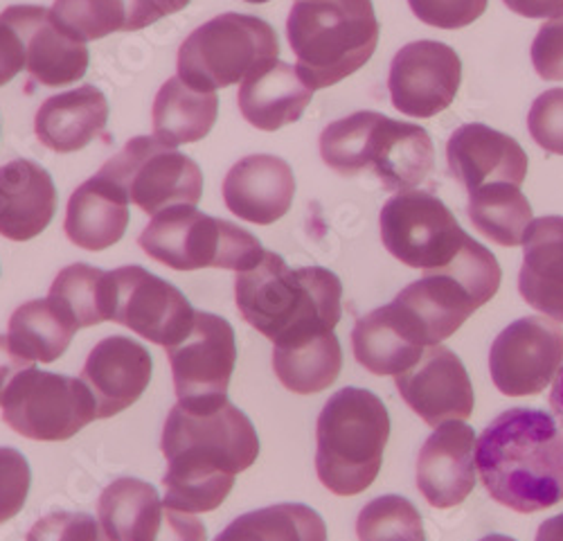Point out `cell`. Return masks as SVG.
<instances>
[{
	"label": "cell",
	"instance_id": "cell-1",
	"mask_svg": "<svg viewBox=\"0 0 563 541\" xmlns=\"http://www.w3.org/2000/svg\"><path fill=\"white\" fill-rule=\"evenodd\" d=\"M161 449L167 461L163 504L197 515L212 512L228 499L238 474L257 461L260 438L253 422L230 401L208 413L176 404L165 420Z\"/></svg>",
	"mask_w": 563,
	"mask_h": 541
},
{
	"label": "cell",
	"instance_id": "cell-2",
	"mask_svg": "<svg viewBox=\"0 0 563 541\" xmlns=\"http://www.w3.org/2000/svg\"><path fill=\"white\" fill-rule=\"evenodd\" d=\"M476 467L492 499L532 515L563 501V431L534 409H509L476 442Z\"/></svg>",
	"mask_w": 563,
	"mask_h": 541
},
{
	"label": "cell",
	"instance_id": "cell-3",
	"mask_svg": "<svg viewBox=\"0 0 563 541\" xmlns=\"http://www.w3.org/2000/svg\"><path fill=\"white\" fill-rule=\"evenodd\" d=\"M242 319L273 345H291L334 332L343 316V285L322 266L289 268L277 253L264 257L234 280Z\"/></svg>",
	"mask_w": 563,
	"mask_h": 541
},
{
	"label": "cell",
	"instance_id": "cell-4",
	"mask_svg": "<svg viewBox=\"0 0 563 541\" xmlns=\"http://www.w3.org/2000/svg\"><path fill=\"white\" fill-rule=\"evenodd\" d=\"M320 156L341 176L374 172L388 192L415 190L435 165L433 141L424 126L377 111H356L324 126Z\"/></svg>",
	"mask_w": 563,
	"mask_h": 541
},
{
	"label": "cell",
	"instance_id": "cell-5",
	"mask_svg": "<svg viewBox=\"0 0 563 541\" xmlns=\"http://www.w3.org/2000/svg\"><path fill=\"white\" fill-rule=\"evenodd\" d=\"M287 38L311 90L334 86L365 66L379 43L372 0H296Z\"/></svg>",
	"mask_w": 563,
	"mask_h": 541
},
{
	"label": "cell",
	"instance_id": "cell-6",
	"mask_svg": "<svg viewBox=\"0 0 563 541\" xmlns=\"http://www.w3.org/2000/svg\"><path fill=\"white\" fill-rule=\"evenodd\" d=\"M390 438L384 401L365 388L334 393L316 424V472L336 496H356L379 476Z\"/></svg>",
	"mask_w": 563,
	"mask_h": 541
},
{
	"label": "cell",
	"instance_id": "cell-7",
	"mask_svg": "<svg viewBox=\"0 0 563 541\" xmlns=\"http://www.w3.org/2000/svg\"><path fill=\"white\" fill-rule=\"evenodd\" d=\"M137 244L152 260L174 270L228 268L242 274L266 253L249 231L203 214L195 206H174L154 214Z\"/></svg>",
	"mask_w": 563,
	"mask_h": 541
},
{
	"label": "cell",
	"instance_id": "cell-8",
	"mask_svg": "<svg viewBox=\"0 0 563 541\" xmlns=\"http://www.w3.org/2000/svg\"><path fill=\"white\" fill-rule=\"evenodd\" d=\"M266 59H279L275 30L257 16L225 12L199 25L180 43L176 70L190 88L214 93L242 84Z\"/></svg>",
	"mask_w": 563,
	"mask_h": 541
},
{
	"label": "cell",
	"instance_id": "cell-9",
	"mask_svg": "<svg viewBox=\"0 0 563 541\" xmlns=\"http://www.w3.org/2000/svg\"><path fill=\"white\" fill-rule=\"evenodd\" d=\"M98 174L152 217L174 206H197L203 195L201 167L156 135L131 139Z\"/></svg>",
	"mask_w": 563,
	"mask_h": 541
},
{
	"label": "cell",
	"instance_id": "cell-10",
	"mask_svg": "<svg viewBox=\"0 0 563 541\" xmlns=\"http://www.w3.org/2000/svg\"><path fill=\"white\" fill-rule=\"evenodd\" d=\"M3 420L23 438L64 442L98 420L96 399L81 379L30 368L8 388Z\"/></svg>",
	"mask_w": 563,
	"mask_h": 541
},
{
	"label": "cell",
	"instance_id": "cell-11",
	"mask_svg": "<svg viewBox=\"0 0 563 541\" xmlns=\"http://www.w3.org/2000/svg\"><path fill=\"white\" fill-rule=\"evenodd\" d=\"M167 356L183 409L208 413L228 401L230 377L238 364V341L232 325L221 316L197 311L190 334L167 347Z\"/></svg>",
	"mask_w": 563,
	"mask_h": 541
},
{
	"label": "cell",
	"instance_id": "cell-12",
	"mask_svg": "<svg viewBox=\"0 0 563 541\" xmlns=\"http://www.w3.org/2000/svg\"><path fill=\"white\" fill-rule=\"evenodd\" d=\"M379 225L386 251L401 264L421 270L446 266L468 238L442 199L421 190L388 199Z\"/></svg>",
	"mask_w": 563,
	"mask_h": 541
},
{
	"label": "cell",
	"instance_id": "cell-13",
	"mask_svg": "<svg viewBox=\"0 0 563 541\" xmlns=\"http://www.w3.org/2000/svg\"><path fill=\"white\" fill-rule=\"evenodd\" d=\"M197 311L167 280L143 266L109 270V321L156 345L174 347L195 325Z\"/></svg>",
	"mask_w": 563,
	"mask_h": 541
},
{
	"label": "cell",
	"instance_id": "cell-14",
	"mask_svg": "<svg viewBox=\"0 0 563 541\" xmlns=\"http://www.w3.org/2000/svg\"><path fill=\"white\" fill-rule=\"evenodd\" d=\"M563 368V330L548 316H526L492 343L489 373L509 397L539 395Z\"/></svg>",
	"mask_w": 563,
	"mask_h": 541
},
{
	"label": "cell",
	"instance_id": "cell-15",
	"mask_svg": "<svg viewBox=\"0 0 563 541\" xmlns=\"http://www.w3.org/2000/svg\"><path fill=\"white\" fill-rule=\"evenodd\" d=\"M460 81L462 64L453 48L440 41H415L390 64V102L408 118H433L453 104Z\"/></svg>",
	"mask_w": 563,
	"mask_h": 541
},
{
	"label": "cell",
	"instance_id": "cell-16",
	"mask_svg": "<svg viewBox=\"0 0 563 541\" xmlns=\"http://www.w3.org/2000/svg\"><path fill=\"white\" fill-rule=\"evenodd\" d=\"M395 384L410 409L435 429L474 413V384L449 347H427L412 368L395 377Z\"/></svg>",
	"mask_w": 563,
	"mask_h": 541
},
{
	"label": "cell",
	"instance_id": "cell-17",
	"mask_svg": "<svg viewBox=\"0 0 563 541\" xmlns=\"http://www.w3.org/2000/svg\"><path fill=\"white\" fill-rule=\"evenodd\" d=\"M451 176L472 195L492 184L523 186L528 154L509 135L474 122L455 129L446 143Z\"/></svg>",
	"mask_w": 563,
	"mask_h": 541
},
{
	"label": "cell",
	"instance_id": "cell-18",
	"mask_svg": "<svg viewBox=\"0 0 563 541\" xmlns=\"http://www.w3.org/2000/svg\"><path fill=\"white\" fill-rule=\"evenodd\" d=\"M476 433L464 422L435 429L417 456V487L433 508L460 506L476 485Z\"/></svg>",
	"mask_w": 563,
	"mask_h": 541
},
{
	"label": "cell",
	"instance_id": "cell-19",
	"mask_svg": "<svg viewBox=\"0 0 563 541\" xmlns=\"http://www.w3.org/2000/svg\"><path fill=\"white\" fill-rule=\"evenodd\" d=\"M79 379L96 399L98 420L113 418L147 390L152 356L129 336H109L90 350Z\"/></svg>",
	"mask_w": 563,
	"mask_h": 541
},
{
	"label": "cell",
	"instance_id": "cell-20",
	"mask_svg": "<svg viewBox=\"0 0 563 541\" xmlns=\"http://www.w3.org/2000/svg\"><path fill=\"white\" fill-rule=\"evenodd\" d=\"M19 32L25 48V70L41 86H68L79 81L88 70V48L64 34L38 5H12L0 12Z\"/></svg>",
	"mask_w": 563,
	"mask_h": 541
},
{
	"label": "cell",
	"instance_id": "cell-21",
	"mask_svg": "<svg viewBox=\"0 0 563 541\" xmlns=\"http://www.w3.org/2000/svg\"><path fill=\"white\" fill-rule=\"evenodd\" d=\"M296 197V176L287 161L271 154L246 156L223 178L225 208L242 221L271 225L285 217Z\"/></svg>",
	"mask_w": 563,
	"mask_h": 541
},
{
	"label": "cell",
	"instance_id": "cell-22",
	"mask_svg": "<svg viewBox=\"0 0 563 541\" xmlns=\"http://www.w3.org/2000/svg\"><path fill=\"white\" fill-rule=\"evenodd\" d=\"M57 210L55 180L38 163L16 158L0 167V235L30 242L48 229Z\"/></svg>",
	"mask_w": 563,
	"mask_h": 541
},
{
	"label": "cell",
	"instance_id": "cell-23",
	"mask_svg": "<svg viewBox=\"0 0 563 541\" xmlns=\"http://www.w3.org/2000/svg\"><path fill=\"white\" fill-rule=\"evenodd\" d=\"M352 350L372 375L397 377L417 364L427 345L408 313L393 300L361 316L352 330Z\"/></svg>",
	"mask_w": 563,
	"mask_h": 541
},
{
	"label": "cell",
	"instance_id": "cell-24",
	"mask_svg": "<svg viewBox=\"0 0 563 541\" xmlns=\"http://www.w3.org/2000/svg\"><path fill=\"white\" fill-rule=\"evenodd\" d=\"M311 98L313 90L291 64L266 59L242 81L238 104L251 126L260 131H277L298 122Z\"/></svg>",
	"mask_w": 563,
	"mask_h": 541
},
{
	"label": "cell",
	"instance_id": "cell-25",
	"mask_svg": "<svg viewBox=\"0 0 563 541\" xmlns=\"http://www.w3.org/2000/svg\"><path fill=\"white\" fill-rule=\"evenodd\" d=\"M107 122L109 102L104 93L86 84L45 100L34 115V133L43 147L57 154H73L104 133Z\"/></svg>",
	"mask_w": 563,
	"mask_h": 541
},
{
	"label": "cell",
	"instance_id": "cell-26",
	"mask_svg": "<svg viewBox=\"0 0 563 541\" xmlns=\"http://www.w3.org/2000/svg\"><path fill=\"white\" fill-rule=\"evenodd\" d=\"M519 291L530 307L563 323V217L532 219L523 238Z\"/></svg>",
	"mask_w": 563,
	"mask_h": 541
},
{
	"label": "cell",
	"instance_id": "cell-27",
	"mask_svg": "<svg viewBox=\"0 0 563 541\" xmlns=\"http://www.w3.org/2000/svg\"><path fill=\"white\" fill-rule=\"evenodd\" d=\"M129 225L126 197L100 174L84 180L66 208V238L84 251H104L118 244Z\"/></svg>",
	"mask_w": 563,
	"mask_h": 541
},
{
	"label": "cell",
	"instance_id": "cell-28",
	"mask_svg": "<svg viewBox=\"0 0 563 541\" xmlns=\"http://www.w3.org/2000/svg\"><path fill=\"white\" fill-rule=\"evenodd\" d=\"M217 115V96L190 88L176 75L161 86L154 100V135L172 147L199 143L212 131Z\"/></svg>",
	"mask_w": 563,
	"mask_h": 541
},
{
	"label": "cell",
	"instance_id": "cell-29",
	"mask_svg": "<svg viewBox=\"0 0 563 541\" xmlns=\"http://www.w3.org/2000/svg\"><path fill=\"white\" fill-rule=\"evenodd\" d=\"M98 515L113 541H152L163 526L165 504L154 485L124 476L102 492Z\"/></svg>",
	"mask_w": 563,
	"mask_h": 541
},
{
	"label": "cell",
	"instance_id": "cell-30",
	"mask_svg": "<svg viewBox=\"0 0 563 541\" xmlns=\"http://www.w3.org/2000/svg\"><path fill=\"white\" fill-rule=\"evenodd\" d=\"M343 368V350L334 332H324L302 343L273 345V371L279 384L298 395L330 388Z\"/></svg>",
	"mask_w": 563,
	"mask_h": 541
},
{
	"label": "cell",
	"instance_id": "cell-31",
	"mask_svg": "<svg viewBox=\"0 0 563 541\" xmlns=\"http://www.w3.org/2000/svg\"><path fill=\"white\" fill-rule=\"evenodd\" d=\"M8 339L12 347L32 364H53L79 332L75 321L51 298L30 300L21 305L10 319Z\"/></svg>",
	"mask_w": 563,
	"mask_h": 541
},
{
	"label": "cell",
	"instance_id": "cell-32",
	"mask_svg": "<svg viewBox=\"0 0 563 541\" xmlns=\"http://www.w3.org/2000/svg\"><path fill=\"white\" fill-rule=\"evenodd\" d=\"M466 214L481 235L509 249L523 244L532 223L530 201L511 184H492L468 195Z\"/></svg>",
	"mask_w": 563,
	"mask_h": 541
},
{
	"label": "cell",
	"instance_id": "cell-33",
	"mask_svg": "<svg viewBox=\"0 0 563 541\" xmlns=\"http://www.w3.org/2000/svg\"><path fill=\"white\" fill-rule=\"evenodd\" d=\"M214 541H327V526L309 506L277 504L238 517Z\"/></svg>",
	"mask_w": 563,
	"mask_h": 541
},
{
	"label": "cell",
	"instance_id": "cell-34",
	"mask_svg": "<svg viewBox=\"0 0 563 541\" xmlns=\"http://www.w3.org/2000/svg\"><path fill=\"white\" fill-rule=\"evenodd\" d=\"M48 298L75 321V325L92 328L109 321V270L70 264L55 278Z\"/></svg>",
	"mask_w": 563,
	"mask_h": 541
},
{
	"label": "cell",
	"instance_id": "cell-35",
	"mask_svg": "<svg viewBox=\"0 0 563 541\" xmlns=\"http://www.w3.org/2000/svg\"><path fill=\"white\" fill-rule=\"evenodd\" d=\"M51 16L70 38L86 43L124 32V0H55Z\"/></svg>",
	"mask_w": 563,
	"mask_h": 541
},
{
	"label": "cell",
	"instance_id": "cell-36",
	"mask_svg": "<svg viewBox=\"0 0 563 541\" xmlns=\"http://www.w3.org/2000/svg\"><path fill=\"white\" fill-rule=\"evenodd\" d=\"M358 541H427L417 508L397 494L372 499L356 519Z\"/></svg>",
	"mask_w": 563,
	"mask_h": 541
},
{
	"label": "cell",
	"instance_id": "cell-37",
	"mask_svg": "<svg viewBox=\"0 0 563 541\" xmlns=\"http://www.w3.org/2000/svg\"><path fill=\"white\" fill-rule=\"evenodd\" d=\"M25 541H113L96 517L84 512H53L38 519Z\"/></svg>",
	"mask_w": 563,
	"mask_h": 541
},
{
	"label": "cell",
	"instance_id": "cell-38",
	"mask_svg": "<svg viewBox=\"0 0 563 541\" xmlns=\"http://www.w3.org/2000/svg\"><path fill=\"white\" fill-rule=\"evenodd\" d=\"M30 483V465L21 451L12 446H0V526L23 510Z\"/></svg>",
	"mask_w": 563,
	"mask_h": 541
},
{
	"label": "cell",
	"instance_id": "cell-39",
	"mask_svg": "<svg viewBox=\"0 0 563 541\" xmlns=\"http://www.w3.org/2000/svg\"><path fill=\"white\" fill-rule=\"evenodd\" d=\"M528 129L541 150L563 156V88H550L532 102Z\"/></svg>",
	"mask_w": 563,
	"mask_h": 541
},
{
	"label": "cell",
	"instance_id": "cell-40",
	"mask_svg": "<svg viewBox=\"0 0 563 541\" xmlns=\"http://www.w3.org/2000/svg\"><path fill=\"white\" fill-rule=\"evenodd\" d=\"M412 14L438 30H462L478 21L489 0H408Z\"/></svg>",
	"mask_w": 563,
	"mask_h": 541
},
{
	"label": "cell",
	"instance_id": "cell-41",
	"mask_svg": "<svg viewBox=\"0 0 563 541\" xmlns=\"http://www.w3.org/2000/svg\"><path fill=\"white\" fill-rule=\"evenodd\" d=\"M530 55L541 79L563 81V16L539 27Z\"/></svg>",
	"mask_w": 563,
	"mask_h": 541
},
{
	"label": "cell",
	"instance_id": "cell-42",
	"mask_svg": "<svg viewBox=\"0 0 563 541\" xmlns=\"http://www.w3.org/2000/svg\"><path fill=\"white\" fill-rule=\"evenodd\" d=\"M192 0H124L126 8V25L124 32L145 30L161 19L176 14L190 5Z\"/></svg>",
	"mask_w": 563,
	"mask_h": 541
},
{
	"label": "cell",
	"instance_id": "cell-43",
	"mask_svg": "<svg viewBox=\"0 0 563 541\" xmlns=\"http://www.w3.org/2000/svg\"><path fill=\"white\" fill-rule=\"evenodd\" d=\"M152 541H208V532L195 515L165 506L163 526Z\"/></svg>",
	"mask_w": 563,
	"mask_h": 541
},
{
	"label": "cell",
	"instance_id": "cell-44",
	"mask_svg": "<svg viewBox=\"0 0 563 541\" xmlns=\"http://www.w3.org/2000/svg\"><path fill=\"white\" fill-rule=\"evenodd\" d=\"M21 70H25V48L19 32L0 16V86L10 84Z\"/></svg>",
	"mask_w": 563,
	"mask_h": 541
},
{
	"label": "cell",
	"instance_id": "cell-45",
	"mask_svg": "<svg viewBox=\"0 0 563 541\" xmlns=\"http://www.w3.org/2000/svg\"><path fill=\"white\" fill-rule=\"evenodd\" d=\"M30 368H34L32 361H27L25 356H21V354L12 347L10 339L0 334V401H3V397H5L8 388L12 386V382H14L21 373H25V371H30Z\"/></svg>",
	"mask_w": 563,
	"mask_h": 541
},
{
	"label": "cell",
	"instance_id": "cell-46",
	"mask_svg": "<svg viewBox=\"0 0 563 541\" xmlns=\"http://www.w3.org/2000/svg\"><path fill=\"white\" fill-rule=\"evenodd\" d=\"M509 12L526 19H561L563 0H503Z\"/></svg>",
	"mask_w": 563,
	"mask_h": 541
},
{
	"label": "cell",
	"instance_id": "cell-47",
	"mask_svg": "<svg viewBox=\"0 0 563 541\" xmlns=\"http://www.w3.org/2000/svg\"><path fill=\"white\" fill-rule=\"evenodd\" d=\"M537 541H563V515L545 519L537 532Z\"/></svg>",
	"mask_w": 563,
	"mask_h": 541
},
{
	"label": "cell",
	"instance_id": "cell-48",
	"mask_svg": "<svg viewBox=\"0 0 563 541\" xmlns=\"http://www.w3.org/2000/svg\"><path fill=\"white\" fill-rule=\"evenodd\" d=\"M550 409L554 413V418L559 420V424L563 427V368L559 371V375L552 382V390H550Z\"/></svg>",
	"mask_w": 563,
	"mask_h": 541
},
{
	"label": "cell",
	"instance_id": "cell-49",
	"mask_svg": "<svg viewBox=\"0 0 563 541\" xmlns=\"http://www.w3.org/2000/svg\"><path fill=\"white\" fill-rule=\"evenodd\" d=\"M481 541H516V539H511V537H507V534H487V537H483Z\"/></svg>",
	"mask_w": 563,
	"mask_h": 541
},
{
	"label": "cell",
	"instance_id": "cell-50",
	"mask_svg": "<svg viewBox=\"0 0 563 541\" xmlns=\"http://www.w3.org/2000/svg\"><path fill=\"white\" fill-rule=\"evenodd\" d=\"M244 3H251V5H262V3H268V0H244Z\"/></svg>",
	"mask_w": 563,
	"mask_h": 541
}]
</instances>
